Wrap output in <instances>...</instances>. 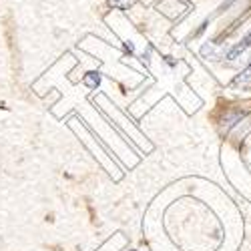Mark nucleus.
Returning a JSON list of instances; mask_svg holds the SVG:
<instances>
[{
    "label": "nucleus",
    "instance_id": "7ed1b4c3",
    "mask_svg": "<svg viewBox=\"0 0 251 251\" xmlns=\"http://www.w3.org/2000/svg\"><path fill=\"white\" fill-rule=\"evenodd\" d=\"M249 45H251V34H249V36H247V38L243 40L241 45H237V47H235V49H233L231 52H229V58H235V56H237L239 52H243V50H245V49H247Z\"/></svg>",
    "mask_w": 251,
    "mask_h": 251
},
{
    "label": "nucleus",
    "instance_id": "f03ea898",
    "mask_svg": "<svg viewBox=\"0 0 251 251\" xmlns=\"http://www.w3.org/2000/svg\"><path fill=\"white\" fill-rule=\"evenodd\" d=\"M107 2L113 6V8H119V10H127L135 4V0H107Z\"/></svg>",
    "mask_w": 251,
    "mask_h": 251
},
{
    "label": "nucleus",
    "instance_id": "f257e3e1",
    "mask_svg": "<svg viewBox=\"0 0 251 251\" xmlns=\"http://www.w3.org/2000/svg\"><path fill=\"white\" fill-rule=\"evenodd\" d=\"M233 87H241V89H251V67L245 69L239 76H235Z\"/></svg>",
    "mask_w": 251,
    "mask_h": 251
}]
</instances>
